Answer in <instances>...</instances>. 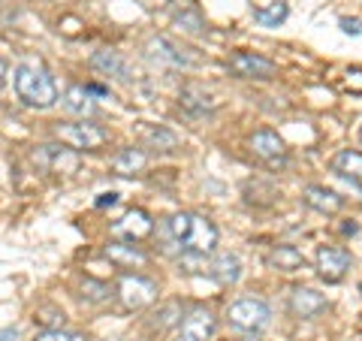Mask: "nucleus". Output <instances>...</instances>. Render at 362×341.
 <instances>
[{
	"instance_id": "nucleus-1",
	"label": "nucleus",
	"mask_w": 362,
	"mask_h": 341,
	"mask_svg": "<svg viewBox=\"0 0 362 341\" xmlns=\"http://www.w3.org/2000/svg\"><path fill=\"white\" fill-rule=\"evenodd\" d=\"M163 236L169 245H178L181 254H211L218 248V226L194 212H178L163 221Z\"/></svg>"
},
{
	"instance_id": "nucleus-2",
	"label": "nucleus",
	"mask_w": 362,
	"mask_h": 341,
	"mask_svg": "<svg viewBox=\"0 0 362 341\" xmlns=\"http://www.w3.org/2000/svg\"><path fill=\"white\" fill-rule=\"evenodd\" d=\"M13 85H16L18 100L30 109H52L58 103V85H54L52 73L40 61L18 64L13 73Z\"/></svg>"
},
{
	"instance_id": "nucleus-3",
	"label": "nucleus",
	"mask_w": 362,
	"mask_h": 341,
	"mask_svg": "<svg viewBox=\"0 0 362 341\" xmlns=\"http://www.w3.org/2000/svg\"><path fill=\"white\" fill-rule=\"evenodd\" d=\"M226 320H230L233 329H239V333L257 335L259 329H266V326H269V320H272V308H269L263 299L245 296V299L233 302L230 308H226Z\"/></svg>"
},
{
	"instance_id": "nucleus-4",
	"label": "nucleus",
	"mask_w": 362,
	"mask_h": 341,
	"mask_svg": "<svg viewBox=\"0 0 362 341\" xmlns=\"http://www.w3.org/2000/svg\"><path fill=\"white\" fill-rule=\"evenodd\" d=\"M54 136L70 145L73 151H97L106 145V133L97 127V124H88V121H78V124H58L54 127Z\"/></svg>"
},
{
	"instance_id": "nucleus-5",
	"label": "nucleus",
	"mask_w": 362,
	"mask_h": 341,
	"mask_svg": "<svg viewBox=\"0 0 362 341\" xmlns=\"http://www.w3.org/2000/svg\"><path fill=\"white\" fill-rule=\"evenodd\" d=\"M118 299H121L124 308H130V311L148 308V305L157 299V284L151 278H142V275H124L118 284Z\"/></svg>"
},
{
	"instance_id": "nucleus-6",
	"label": "nucleus",
	"mask_w": 362,
	"mask_h": 341,
	"mask_svg": "<svg viewBox=\"0 0 362 341\" xmlns=\"http://www.w3.org/2000/svg\"><path fill=\"white\" fill-rule=\"evenodd\" d=\"M226 67H230L233 76H239V79H259V82L275 79V73H278L275 61L263 58V54H254V52H235V54H230Z\"/></svg>"
},
{
	"instance_id": "nucleus-7",
	"label": "nucleus",
	"mask_w": 362,
	"mask_h": 341,
	"mask_svg": "<svg viewBox=\"0 0 362 341\" xmlns=\"http://www.w3.org/2000/svg\"><path fill=\"white\" fill-rule=\"evenodd\" d=\"M247 145H251V151H254L257 161H263L269 169H281V166L287 163V149H284V142H281L278 133L257 130Z\"/></svg>"
},
{
	"instance_id": "nucleus-8",
	"label": "nucleus",
	"mask_w": 362,
	"mask_h": 341,
	"mask_svg": "<svg viewBox=\"0 0 362 341\" xmlns=\"http://www.w3.org/2000/svg\"><path fill=\"white\" fill-rule=\"evenodd\" d=\"M33 163L42 166L45 173H76L78 169V151L73 149H58V145H42L33 151Z\"/></svg>"
},
{
	"instance_id": "nucleus-9",
	"label": "nucleus",
	"mask_w": 362,
	"mask_h": 341,
	"mask_svg": "<svg viewBox=\"0 0 362 341\" xmlns=\"http://www.w3.org/2000/svg\"><path fill=\"white\" fill-rule=\"evenodd\" d=\"M314 266H317V275H320L326 284H338L350 269V254L344 248H326L323 245L320 251H317Z\"/></svg>"
},
{
	"instance_id": "nucleus-10",
	"label": "nucleus",
	"mask_w": 362,
	"mask_h": 341,
	"mask_svg": "<svg viewBox=\"0 0 362 341\" xmlns=\"http://www.w3.org/2000/svg\"><path fill=\"white\" fill-rule=\"evenodd\" d=\"M214 329H218V320L209 308H194L185 320L178 323V338L181 341H211Z\"/></svg>"
},
{
	"instance_id": "nucleus-11",
	"label": "nucleus",
	"mask_w": 362,
	"mask_h": 341,
	"mask_svg": "<svg viewBox=\"0 0 362 341\" xmlns=\"http://www.w3.org/2000/svg\"><path fill=\"white\" fill-rule=\"evenodd\" d=\"M112 233H115L118 238H127V242L133 245V242H142L145 236H151V233H154V221L148 218V212L130 209L121 221L112 224Z\"/></svg>"
},
{
	"instance_id": "nucleus-12",
	"label": "nucleus",
	"mask_w": 362,
	"mask_h": 341,
	"mask_svg": "<svg viewBox=\"0 0 362 341\" xmlns=\"http://www.w3.org/2000/svg\"><path fill=\"white\" fill-rule=\"evenodd\" d=\"M326 308V299L323 293H317L311 287H293L290 290V311L302 317V320H308V317H317Z\"/></svg>"
},
{
	"instance_id": "nucleus-13",
	"label": "nucleus",
	"mask_w": 362,
	"mask_h": 341,
	"mask_svg": "<svg viewBox=\"0 0 362 341\" xmlns=\"http://www.w3.org/2000/svg\"><path fill=\"white\" fill-rule=\"evenodd\" d=\"M302 200H305V206L314 209V212H320V214H338L344 206V200L338 197L335 190L329 187H323V185H308L302 190Z\"/></svg>"
},
{
	"instance_id": "nucleus-14",
	"label": "nucleus",
	"mask_w": 362,
	"mask_h": 341,
	"mask_svg": "<svg viewBox=\"0 0 362 341\" xmlns=\"http://www.w3.org/2000/svg\"><path fill=\"white\" fill-rule=\"evenodd\" d=\"M103 254L118 269H142V266H148V257H145L139 248H133L130 242H109Z\"/></svg>"
},
{
	"instance_id": "nucleus-15",
	"label": "nucleus",
	"mask_w": 362,
	"mask_h": 341,
	"mask_svg": "<svg viewBox=\"0 0 362 341\" xmlns=\"http://www.w3.org/2000/svg\"><path fill=\"white\" fill-rule=\"evenodd\" d=\"M266 266L275 272H299L305 266V257L299 248H293V245H275L266 254Z\"/></svg>"
},
{
	"instance_id": "nucleus-16",
	"label": "nucleus",
	"mask_w": 362,
	"mask_h": 341,
	"mask_svg": "<svg viewBox=\"0 0 362 341\" xmlns=\"http://www.w3.org/2000/svg\"><path fill=\"white\" fill-rule=\"evenodd\" d=\"M64 109L70 112V115H76V118H90L97 112V103L90 100V94H88V88L85 85H70L64 91Z\"/></svg>"
},
{
	"instance_id": "nucleus-17",
	"label": "nucleus",
	"mask_w": 362,
	"mask_h": 341,
	"mask_svg": "<svg viewBox=\"0 0 362 341\" xmlns=\"http://www.w3.org/2000/svg\"><path fill=\"white\" fill-rule=\"evenodd\" d=\"M332 173L347 178L350 185H359L362 187V151H338L332 157Z\"/></svg>"
},
{
	"instance_id": "nucleus-18",
	"label": "nucleus",
	"mask_w": 362,
	"mask_h": 341,
	"mask_svg": "<svg viewBox=\"0 0 362 341\" xmlns=\"http://www.w3.org/2000/svg\"><path fill=\"white\" fill-rule=\"evenodd\" d=\"M209 275L223 284V287H230V284H235L242 278V260L235 254H221L214 257V263H209Z\"/></svg>"
},
{
	"instance_id": "nucleus-19",
	"label": "nucleus",
	"mask_w": 362,
	"mask_h": 341,
	"mask_svg": "<svg viewBox=\"0 0 362 341\" xmlns=\"http://www.w3.org/2000/svg\"><path fill=\"white\" fill-rule=\"evenodd\" d=\"M178 103H181V109H185L187 115H194V118L211 115V112H214L211 97H209V94H202L199 88H185V91L178 94Z\"/></svg>"
},
{
	"instance_id": "nucleus-20",
	"label": "nucleus",
	"mask_w": 362,
	"mask_h": 341,
	"mask_svg": "<svg viewBox=\"0 0 362 341\" xmlns=\"http://www.w3.org/2000/svg\"><path fill=\"white\" fill-rule=\"evenodd\" d=\"M145 163H148V154L142 149H121L118 157L112 161V169H115L118 175H139Z\"/></svg>"
},
{
	"instance_id": "nucleus-21",
	"label": "nucleus",
	"mask_w": 362,
	"mask_h": 341,
	"mask_svg": "<svg viewBox=\"0 0 362 341\" xmlns=\"http://www.w3.org/2000/svg\"><path fill=\"white\" fill-rule=\"evenodd\" d=\"M148 52L154 54L157 61H166V64H173V67H190L194 61L185 54V49H178V45H173L166 37H157L148 42Z\"/></svg>"
},
{
	"instance_id": "nucleus-22",
	"label": "nucleus",
	"mask_w": 362,
	"mask_h": 341,
	"mask_svg": "<svg viewBox=\"0 0 362 341\" xmlns=\"http://www.w3.org/2000/svg\"><path fill=\"white\" fill-rule=\"evenodd\" d=\"M287 16H290V6L284 4V0H272L269 6H257L254 9V21H257V25H263V28L284 25Z\"/></svg>"
},
{
	"instance_id": "nucleus-23",
	"label": "nucleus",
	"mask_w": 362,
	"mask_h": 341,
	"mask_svg": "<svg viewBox=\"0 0 362 341\" xmlns=\"http://www.w3.org/2000/svg\"><path fill=\"white\" fill-rule=\"evenodd\" d=\"M90 67L106 76H115V79H130L127 76V64H124V58L118 52H97L94 58H90Z\"/></svg>"
},
{
	"instance_id": "nucleus-24",
	"label": "nucleus",
	"mask_w": 362,
	"mask_h": 341,
	"mask_svg": "<svg viewBox=\"0 0 362 341\" xmlns=\"http://www.w3.org/2000/svg\"><path fill=\"white\" fill-rule=\"evenodd\" d=\"M142 133V139L148 149H160V151H173L175 145H178V136L173 130H166V127H151V124H142L139 127Z\"/></svg>"
},
{
	"instance_id": "nucleus-25",
	"label": "nucleus",
	"mask_w": 362,
	"mask_h": 341,
	"mask_svg": "<svg viewBox=\"0 0 362 341\" xmlns=\"http://www.w3.org/2000/svg\"><path fill=\"white\" fill-rule=\"evenodd\" d=\"M175 25H181L187 33H202V30H206V21H202V16L197 13V9H185V13H178Z\"/></svg>"
},
{
	"instance_id": "nucleus-26",
	"label": "nucleus",
	"mask_w": 362,
	"mask_h": 341,
	"mask_svg": "<svg viewBox=\"0 0 362 341\" xmlns=\"http://www.w3.org/2000/svg\"><path fill=\"white\" fill-rule=\"evenodd\" d=\"M33 341H88L82 333H73V329H45Z\"/></svg>"
},
{
	"instance_id": "nucleus-27",
	"label": "nucleus",
	"mask_w": 362,
	"mask_h": 341,
	"mask_svg": "<svg viewBox=\"0 0 362 341\" xmlns=\"http://www.w3.org/2000/svg\"><path fill=\"white\" fill-rule=\"evenodd\" d=\"M82 296H85L88 302H103V299H109V287H106V284H100V281L85 278V284H82Z\"/></svg>"
},
{
	"instance_id": "nucleus-28",
	"label": "nucleus",
	"mask_w": 362,
	"mask_h": 341,
	"mask_svg": "<svg viewBox=\"0 0 362 341\" xmlns=\"http://www.w3.org/2000/svg\"><path fill=\"white\" fill-rule=\"evenodd\" d=\"M341 30L350 33V37H359V33H362V21L359 18H341Z\"/></svg>"
},
{
	"instance_id": "nucleus-29",
	"label": "nucleus",
	"mask_w": 362,
	"mask_h": 341,
	"mask_svg": "<svg viewBox=\"0 0 362 341\" xmlns=\"http://www.w3.org/2000/svg\"><path fill=\"white\" fill-rule=\"evenodd\" d=\"M115 202H118V193L109 190V193H100V197L94 200V206L97 209H106V206H115Z\"/></svg>"
},
{
	"instance_id": "nucleus-30",
	"label": "nucleus",
	"mask_w": 362,
	"mask_h": 341,
	"mask_svg": "<svg viewBox=\"0 0 362 341\" xmlns=\"http://www.w3.org/2000/svg\"><path fill=\"white\" fill-rule=\"evenodd\" d=\"M347 88L350 91H359V94H362V70H350L347 73Z\"/></svg>"
},
{
	"instance_id": "nucleus-31",
	"label": "nucleus",
	"mask_w": 362,
	"mask_h": 341,
	"mask_svg": "<svg viewBox=\"0 0 362 341\" xmlns=\"http://www.w3.org/2000/svg\"><path fill=\"white\" fill-rule=\"evenodd\" d=\"M18 335V329L13 326V329H0V341H13Z\"/></svg>"
},
{
	"instance_id": "nucleus-32",
	"label": "nucleus",
	"mask_w": 362,
	"mask_h": 341,
	"mask_svg": "<svg viewBox=\"0 0 362 341\" xmlns=\"http://www.w3.org/2000/svg\"><path fill=\"white\" fill-rule=\"evenodd\" d=\"M4 85H6V61L0 58V88H4Z\"/></svg>"
},
{
	"instance_id": "nucleus-33",
	"label": "nucleus",
	"mask_w": 362,
	"mask_h": 341,
	"mask_svg": "<svg viewBox=\"0 0 362 341\" xmlns=\"http://www.w3.org/2000/svg\"><path fill=\"white\" fill-rule=\"evenodd\" d=\"M245 341H263V338H259V335H247Z\"/></svg>"
},
{
	"instance_id": "nucleus-34",
	"label": "nucleus",
	"mask_w": 362,
	"mask_h": 341,
	"mask_svg": "<svg viewBox=\"0 0 362 341\" xmlns=\"http://www.w3.org/2000/svg\"><path fill=\"white\" fill-rule=\"evenodd\" d=\"M359 139H362V124H359Z\"/></svg>"
},
{
	"instance_id": "nucleus-35",
	"label": "nucleus",
	"mask_w": 362,
	"mask_h": 341,
	"mask_svg": "<svg viewBox=\"0 0 362 341\" xmlns=\"http://www.w3.org/2000/svg\"><path fill=\"white\" fill-rule=\"evenodd\" d=\"M359 293H362V284H359Z\"/></svg>"
}]
</instances>
